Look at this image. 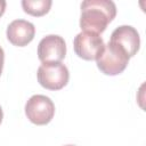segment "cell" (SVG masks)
I'll return each mask as SVG.
<instances>
[{"instance_id":"1","label":"cell","mask_w":146,"mask_h":146,"mask_svg":"<svg viewBox=\"0 0 146 146\" xmlns=\"http://www.w3.org/2000/svg\"><path fill=\"white\" fill-rule=\"evenodd\" d=\"M116 16V6L111 0H86L81 3L80 27L96 34L103 33Z\"/></svg>"},{"instance_id":"2","label":"cell","mask_w":146,"mask_h":146,"mask_svg":"<svg viewBox=\"0 0 146 146\" xmlns=\"http://www.w3.org/2000/svg\"><path fill=\"white\" fill-rule=\"evenodd\" d=\"M129 59V56L120 46L108 41V43L104 46L102 54L96 59V63L102 73L113 76L125 70Z\"/></svg>"},{"instance_id":"3","label":"cell","mask_w":146,"mask_h":146,"mask_svg":"<svg viewBox=\"0 0 146 146\" xmlns=\"http://www.w3.org/2000/svg\"><path fill=\"white\" fill-rule=\"evenodd\" d=\"M38 82L48 90H60L64 88L70 79L67 67L58 63H42L36 72Z\"/></svg>"},{"instance_id":"4","label":"cell","mask_w":146,"mask_h":146,"mask_svg":"<svg viewBox=\"0 0 146 146\" xmlns=\"http://www.w3.org/2000/svg\"><path fill=\"white\" fill-rule=\"evenodd\" d=\"M25 114L36 125L48 124L55 115V104L44 95H33L25 104Z\"/></svg>"},{"instance_id":"5","label":"cell","mask_w":146,"mask_h":146,"mask_svg":"<svg viewBox=\"0 0 146 146\" xmlns=\"http://www.w3.org/2000/svg\"><path fill=\"white\" fill-rule=\"evenodd\" d=\"M104 40L99 34L82 31L73 40L75 54L84 60H95L104 49Z\"/></svg>"},{"instance_id":"6","label":"cell","mask_w":146,"mask_h":146,"mask_svg":"<svg viewBox=\"0 0 146 146\" xmlns=\"http://www.w3.org/2000/svg\"><path fill=\"white\" fill-rule=\"evenodd\" d=\"M65 40L57 34H49L41 39L38 46V57L42 63H58L65 58Z\"/></svg>"},{"instance_id":"7","label":"cell","mask_w":146,"mask_h":146,"mask_svg":"<svg viewBox=\"0 0 146 146\" xmlns=\"http://www.w3.org/2000/svg\"><path fill=\"white\" fill-rule=\"evenodd\" d=\"M111 42L120 46L129 56L133 57L140 47V36L138 31L130 25H121L111 34Z\"/></svg>"},{"instance_id":"8","label":"cell","mask_w":146,"mask_h":146,"mask_svg":"<svg viewBox=\"0 0 146 146\" xmlns=\"http://www.w3.org/2000/svg\"><path fill=\"white\" fill-rule=\"evenodd\" d=\"M6 34L7 39L11 44L17 47H24L33 40L35 34V27L29 21L15 19L8 25Z\"/></svg>"},{"instance_id":"9","label":"cell","mask_w":146,"mask_h":146,"mask_svg":"<svg viewBox=\"0 0 146 146\" xmlns=\"http://www.w3.org/2000/svg\"><path fill=\"white\" fill-rule=\"evenodd\" d=\"M52 5L51 0H23L22 7L23 10L32 16L40 17L46 15Z\"/></svg>"},{"instance_id":"10","label":"cell","mask_w":146,"mask_h":146,"mask_svg":"<svg viewBox=\"0 0 146 146\" xmlns=\"http://www.w3.org/2000/svg\"><path fill=\"white\" fill-rule=\"evenodd\" d=\"M3 64H5V51L0 46V75L2 73V68H3Z\"/></svg>"},{"instance_id":"11","label":"cell","mask_w":146,"mask_h":146,"mask_svg":"<svg viewBox=\"0 0 146 146\" xmlns=\"http://www.w3.org/2000/svg\"><path fill=\"white\" fill-rule=\"evenodd\" d=\"M6 6H7V2L5 0H0V17L3 15L5 10H6Z\"/></svg>"},{"instance_id":"12","label":"cell","mask_w":146,"mask_h":146,"mask_svg":"<svg viewBox=\"0 0 146 146\" xmlns=\"http://www.w3.org/2000/svg\"><path fill=\"white\" fill-rule=\"evenodd\" d=\"M2 119H3V113H2V108L0 106V123L2 122Z\"/></svg>"},{"instance_id":"13","label":"cell","mask_w":146,"mask_h":146,"mask_svg":"<svg viewBox=\"0 0 146 146\" xmlns=\"http://www.w3.org/2000/svg\"><path fill=\"white\" fill-rule=\"evenodd\" d=\"M64 146H75V145H71V144H68V145H64Z\"/></svg>"}]
</instances>
